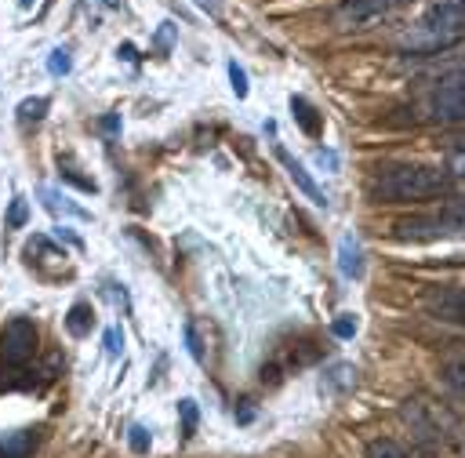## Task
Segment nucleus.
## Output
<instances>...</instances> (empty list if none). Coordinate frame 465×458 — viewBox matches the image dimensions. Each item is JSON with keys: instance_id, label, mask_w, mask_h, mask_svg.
<instances>
[{"instance_id": "21", "label": "nucleus", "mask_w": 465, "mask_h": 458, "mask_svg": "<svg viewBox=\"0 0 465 458\" xmlns=\"http://www.w3.org/2000/svg\"><path fill=\"white\" fill-rule=\"evenodd\" d=\"M131 447H134L138 454L149 451V429H145V425H131Z\"/></svg>"}, {"instance_id": "10", "label": "nucleus", "mask_w": 465, "mask_h": 458, "mask_svg": "<svg viewBox=\"0 0 465 458\" xmlns=\"http://www.w3.org/2000/svg\"><path fill=\"white\" fill-rule=\"evenodd\" d=\"M338 269H341V276H360V273H363L360 244H356L352 236H345V240L338 244Z\"/></svg>"}, {"instance_id": "19", "label": "nucleus", "mask_w": 465, "mask_h": 458, "mask_svg": "<svg viewBox=\"0 0 465 458\" xmlns=\"http://www.w3.org/2000/svg\"><path fill=\"white\" fill-rule=\"evenodd\" d=\"M327 382H334V385H356V371L349 367V363H338L334 371H331V378Z\"/></svg>"}, {"instance_id": "30", "label": "nucleus", "mask_w": 465, "mask_h": 458, "mask_svg": "<svg viewBox=\"0 0 465 458\" xmlns=\"http://www.w3.org/2000/svg\"><path fill=\"white\" fill-rule=\"evenodd\" d=\"M102 4H105V7H120V0H102Z\"/></svg>"}, {"instance_id": "27", "label": "nucleus", "mask_w": 465, "mask_h": 458, "mask_svg": "<svg viewBox=\"0 0 465 458\" xmlns=\"http://www.w3.org/2000/svg\"><path fill=\"white\" fill-rule=\"evenodd\" d=\"M316 160H320V164H327V167H334V164H338V156H334L331 149H316Z\"/></svg>"}, {"instance_id": "2", "label": "nucleus", "mask_w": 465, "mask_h": 458, "mask_svg": "<svg viewBox=\"0 0 465 458\" xmlns=\"http://www.w3.org/2000/svg\"><path fill=\"white\" fill-rule=\"evenodd\" d=\"M447 189V174L429 164H392L378 171L371 193L381 204H407V200H429Z\"/></svg>"}, {"instance_id": "9", "label": "nucleus", "mask_w": 465, "mask_h": 458, "mask_svg": "<svg viewBox=\"0 0 465 458\" xmlns=\"http://www.w3.org/2000/svg\"><path fill=\"white\" fill-rule=\"evenodd\" d=\"M33 447H36V433L22 429V433H11L0 440V458H25Z\"/></svg>"}, {"instance_id": "23", "label": "nucleus", "mask_w": 465, "mask_h": 458, "mask_svg": "<svg viewBox=\"0 0 465 458\" xmlns=\"http://www.w3.org/2000/svg\"><path fill=\"white\" fill-rule=\"evenodd\" d=\"M185 345H189L193 360H203V349H200V338H196V327L193 324H185Z\"/></svg>"}, {"instance_id": "4", "label": "nucleus", "mask_w": 465, "mask_h": 458, "mask_svg": "<svg viewBox=\"0 0 465 458\" xmlns=\"http://www.w3.org/2000/svg\"><path fill=\"white\" fill-rule=\"evenodd\" d=\"M33 353H36V327H33V320H25V316L7 320L4 331H0V356H4V363L22 367L25 360H33Z\"/></svg>"}, {"instance_id": "12", "label": "nucleus", "mask_w": 465, "mask_h": 458, "mask_svg": "<svg viewBox=\"0 0 465 458\" xmlns=\"http://www.w3.org/2000/svg\"><path fill=\"white\" fill-rule=\"evenodd\" d=\"M367 458H407V454H403V447L392 443V440H371V443H367Z\"/></svg>"}, {"instance_id": "7", "label": "nucleus", "mask_w": 465, "mask_h": 458, "mask_svg": "<svg viewBox=\"0 0 465 458\" xmlns=\"http://www.w3.org/2000/svg\"><path fill=\"white\" fill-rule=\"evenodd\" d=\"M276 156H280V164L287 167L291 182H294V185H298V189H302V193H305V196H309L312 204L327 207V193H320V185H316V182L309 178V171H305V167H302V164H298V160H294V156H291V153H287L283 145H276Z\"/></svg>"}, {"instance_id": "8", "label": "nucleus", "mask_w": 465, "mask_h": 458, "mask_svg": "<svg viewBox=\"0 0 465 458\" xmlns=\"http://www.w3.org/2000/svg\"><path fill=\"white\" fill-rule=\"evenodd\" d=\"M291 113H294V120H298V127L309 134V138H320V131H323V120L316 116V109L302 98V95H291Z\"/></svg>"}, {"instance_id": "25", "label": "nucleus", "mask_w": 465, "mask_h": 458, "mask_svg": "<svg viewBox=\"0 0 465 458\" xmlns=\"http://www.w3.org/2000/svg\"><path fill=\"white\" fill-rule=\"evenodd\" d=\"M171 36H174V22H160V33H156L160 51H167V47H171Z\"/></svg>"}, {"instance_id": "18", "label": "nucleus", "mask_w": 465, "mask_h": 458, "mask_svg": "<svg viewBox=\"0 0 465 458\" xmlns=\"http://www.w3.org/2000/svg\"><path fill=\"white\" fill-rule=\"evenodd\" d=\"M229 84H232L236 98H247V73H243L236 62H229Z\"/></svg>"}, {"instance_id": "26", "label": "nucleus", "mask_w": 465, "mask_h": 458, "mask_svg": "<svg viewBox=\"0 0 465 458\" xmlns=\"http://www.w3.org/2000/svg\"><path fill=\"white\" fill-rule=\"evenodd\" d=\"M450 171H454L458 178H465V149H454V153H450Z\"/></svg>"}, {"instance_id": "14", "label": "nucleus", "mask_w": 465, "mask_h": 458, "mask_svg": "<svg viewBox=\"0 0 465 458\" xmlns=\"http://www.w3.org/2000/svg\"><path fill=\"white\" fill-rule=\"evenodd\" d=\"M47 69H51L54 76H65V73L73 69V58H69V47H54V51H51V58H47Z\"/></svg>"}, {"instance_id": "13", "label": "nucleus", "mask_w": 465, "mask_h": 458, "mask_svg": "<svg viewBox=\"0 0 465 458\" xmlns=\"http://www.w3.org/2000/svg\"><path fill=\"white\" fill-rule=\"evenodd\" d=\"M440 313H443L447 320H458V324H465V291H461V294H450V298H443V302H440Z\"/></svg>"}, {"instance_id": "11", "label": "nucleus", "mask_w": 465, "mask_h": 458, "mask_svg": "<svg viewBox=\"0 0 465 458\" xmlns=\"http://www.w3.org/2000/svg\"><path fill=\"white\" fill-rule=\"evenodd\" d=\"M91 320H94V313H91V305L87 302H76L73 309H69V316H65V327H69V334H87V327H91Z\"/></svg>"}, {"instance_id": "5", "label": "nucleus", "mask_w": 465, "mask_h": 458, "mask_svg": "<svg viewBox=\"0 0 465 458\" xmlns=\"http://www.w3.org/2000/svg\"><path fill=\"white\" fill-rule=\"evenodd\" d=\"M403 0H345L338 11H334V25L338 29H363V25H374L378 18L392 15Z\"/></svg>"}, {"instance_id": "24", "label": "nucleus", "mask_w": 465, "mask_h": 458, "mask_svg": "<svg viewBox=\"0 0 465 458\" xmlns=\"http://www.w3.org/2000/svg\"><path fill=\"white\" fill-rule=\"evenodd\" d=\"M120 345H124V334H120L116 327H109V331H105V353H109V356H116V353H120Z\"/></svg>"}, {"instance_id": "6", "label": "nucleus", "mask_w": 465, "mask_h": 458, "mask_svg": "<svg viewBox=\"0 0 465 458\" xmlns=\"http://www.w3.org/2000/svg\"><path fill=\"white\" fill-rule=\"evenodd\" d=\"M432 113L447 124H465V76H450L432 91Z\"/></svg>"}, {"instance_id": "15", "label": "nucleus", "mask_w": 465, "mask_h": 458, "mask_svg": "<svg viewBox=\"0 0 465 458\" xmlns=\"http://www.w3.org/2000/svg\"><path fill=\"white\" fill-rule=\"evenodd\" d=\"M44 109H47V98H25V102L18 105V120H22V124L40 120V116H44Z\"/></svg>"}, {"instance_id": "3", "label": "nucleus", "mask_w": 465, "mask_h": 458, "mask_svg": "<svg viewBox=\"0 0 465 458\" xmlns=\"http://www.w3.org/2000/svg\"><path fill=\"white\" fill-rule=\"evenodd\" d=\"M465 233V207H443L436 214H414L396 222L400 240H436V236H454Z\"/></svg>"}, {"instance_id": "28", "label": "nucleus", "mask_w": 465, "mask_h": 458, "mask_svg": "<svg viewBox=\"0 0 465 458\" xmlns=\"http://www.w3.org/2000/svg\"><path fill=\"white\" fill-rule=\"evenodd\" d=\"M193 4H196V7H203L207 15H218V11H222V4H218V0H193Z\"/></svg>"}, {"instance_id": "22", "label": "nucleus", "mask_w": 465, "mask_h": 458, "mask_svg": "<svg viewBox=\"0 0 465 458\" xmlns=\"http://www.w3.org/2000/svg\"><path fill=\"white\" fill-rule=\"evenodd\" d=\"M334 334H338V338H352V334H356V320H352L349 313H341V316L334 320Z\"/></svg>"}, {"instance_id": "29", "label": "nucleus", "mask_w": 465, "mask_h": 458, "mask_svg": "<svg viewBox=\"0 0 465 458\" xmlns=\"http://www.w3.org/2000/svg\"><path fill=\"white\" fill-rule=\"evenodd\" d=\"M116 55H124V58H127V62H134V58H138V55H134V47H131V44H120V51H116Z\"/></svg>"}, {"instance_id": "31", "label": "nucleus", "mask_w": 465, "mask_h": 458, "mask_svg": "<svg viewBox=\"0 0 465 458\" xmlns=\"http://www.w3.org/2000/svg\"><path fill=\"white\" fill-rule=\"evenodd\" d=\"M33 4H36V0H18V7H33Z\"/></svg>"}, {"instance_id": "17", "label": "nucleus", "mask_w": 465, "mask_h": 458, "mask_svg": "<svg viewBox=\"0 0 465 458\" xmlns=\"http://www.w3.org/2000/svg\"><path fill=\"white\" fill-rule=\"evenodd\" d=\"M178 414H182V436H193L196 433V403L193 400H178Z\"/></svg>"}, {"instance_id": "16", "label": "nucleus", "mask_w": 465, "mask_h": 458, "mask_svg": "<svg viewBox=\"0 0 465 458\" xmlns=\"http://www.w3.org/2000/svg\"><path fill=\"white\" fill-rule=\"evenodd\" d=\"M25 218H29V204H25L22 196H15L11 207H7V229H22Z\"/></svg>"}, {"instance_id": "20", "label": "nucleus", "mask_w": 465, "mask_h": 458, "mask_svg": "<svg viewBox=\"0 0 465 458\" xmlns=\"http://www.w3.org/2000/svg\"><path fill=\"white\" fill-rule=\"evenodd\" d=\"M447 382H450V385H458V389H465V356L447 363Z\"/></svg>"}, {"instance_id": "1", "label": "nucleus", "mask_w": 465, "mask_h": 458, "mask_svg": "<svg viewBox=\"0 0 465 458\" xmlns=\"http://www.w3.org/2000/svg\"><path fill=\"white\" fill-rule=\"evenodd\" d=\"M465 36V0H429L421 15L403 29L400 47L411 55H436Z\"/></svg>"}]
</instances>
